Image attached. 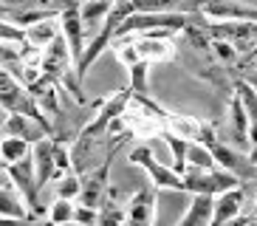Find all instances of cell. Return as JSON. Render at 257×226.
<instances>
[{
	"label": "cell",
	"mask_w": 257,
	"mask_h": 226,
	"mask_svg": "<svg viewBox=\"0 0 257 226\" xmlns=\"http://www.w3.org/2000/svg\"><path fill=\"white\" fill-rule=\"evenodd\" d=\"M76 206H79L76 201H68V198H54L51 209H48V218H51L57 226L68 223V220L76 218Z\"/></svg>",
	"instance_id": "ffe728a7"
},
{
	"label": "cell",
	"mask_w": 257,
	"mask_h": 226,
	"mask_svg": "<svg viewBox=\"0 0 257 226\" xmlns=\"http://www.w3.org/2000/svg\"><path fill=\"white\" fill-rule=\"evenodd\" d=\"M31 150H34V144H31L29 139L3 136V142H0V158H3V164H17V161L29 158Z\"/></svg>",
	"instance_id": "2e32d148"
},
{
	"label": "cell",
	"mask_w": 257,
	"mask_h": 226,
	"mask_svg": "<svg viewBox=\"0 0 257 226\" xmlns=\"http://www.w3.org/2000/svg\"><path fill=\"white\" fill-rule=\"evenodd\" d=\"M243 203H246L243 187L215 195V215H212V226H226V223H232V220H237L243 215V209H246Z\"/></svg>",
	"instance_id": "ba28073f"
},
{
	"label": "cell",
	"mask_w": 257,
	"mask_h": 226,
	"mask_svg": "<svg viewBox=\"0 0 257 226\" xmlns=\"http://www.w3.org/2000/svg\"><path fill=\"white\" fill-rule=\"evenodd\" d=\"M173 34H175V31H170V29L147 31V34H133V37H136V45H139L142 60H147V62H167V60H173L175 54H178V45L170 40Z\"/></svg>",
	"instance_id": "3957f363"
},
{
	"label": "cell",
	"mask_w": 257,
	"mask_h": 226,
	"mask_svg": "<svg viewBox=\"0 0 257 226\" xmlns=\"http://www.w3.org/2000/svg\"><path fill=\"white\" fill-rule=\"evenodd\" d=\"M212 215H215V195L195 192L187 212H184V218L175 226H212Z\"/></svg>",
	"instance_id": "7c38bea8"
},
{
	"label": "cell",
	"mask_w": 257,
	"mask_h": 226,
	"mask_svg": "<svg viewBox=\"0 0 257 226\" xmlns=\"http://www.w3.org/2000/svg\"><path fill=\"white\" fill-rule=\"evenodd\" d=\"M76 60H74V54H71V45L68 40L57 37L54 43H48L46 48H43V71H46V76H51V79H60L68 68H74Z\"/></svg>",
	"instance_id": "5b68a950"
},
{
	"label": "cell",
	"mask_w": 257,
	"mask_h": 226,
	"mask_svg": "<svg viewBox=\"0 0 257 226\" xmlns=\"http://www.w3.org/2000/svg\"><path fill=\"white\" fill-rule=\"evenodd\" d=\"M156 218V187L127 198V226H153Z\"/></svg>",
	"instance_id": "8fae6325"
},
{
	"label": "cell",
	"mask_w": 257,
	"mask_h": 226,
	"mask_svg": "<svg viewBox=\"0 0 257 226\" xmlns=\"http://www.w3.org/2000/svg\"><path fill=\"white\" fill-rule=\"evenodd\" d=\"M147 68H150L147 60H142L133 68H127L130 71V90H133L136 96H147Z\"/></svg>",
	"instance_id": "cb8c5ba5"
},
{
	"label": "cell",
	"mask_w": 257,
	"mask_h": 226,
	"mask_svg": "<svg viewBox=\"0 0 257 226\" xmlns=\"http://www.w3.org/2000/svg\"><path fill=\"white\" fill-rule=\"evenodd\" d=\"M76 223H82V226H96L99 223V209H93V206H76Z\"/></svg>",
	"instance_id": "d4e9b609"
},
{
	"label": "cell",
	"mask_w": 257,
	"mask_h": 226,
	"mask_svg": "<svg viewBox=\"0 0 257 226\" xmlns=\"http://www.w3.org/2000/svg\"><path fill=\"white\" fill-rule=\"evenodd\" d=\"M96 226H127V203H119L116 198H107L99 209Z\"/></svg>",
	"instance_id": "ac0fdd59"
},
{
	"label": "cell",
	"mask_w": 257,
	"mask_h": 226,
	"mask_svg": "<svg viewBox=\"0 0 257 226\" xmlns=\"http://www.w3.org/2000/svg\"><path fill=\"white\" fill-rule=\"evenodd\" d=\"M110 9H113V0H82L79 17H82L85 40H88V43L105 29V20H107V15H110Z\"/></svg>",
	"instance_id": "9c48e42d"
},
{
	"label": "cell",
	"mask_w": 257,
	"mask_h": 226,
	"mask_svg": "<svg viewBox=\"0 0 257 226\" xmlns=\"http://www.w3.org/2000/svg\"><path fill=\"white\" fill-rule=\"evenodd\" d=\"M110 161H113V158H110ZM110 161L93 167L91 173L82 175V195H79L76 203L102 209V203L107 201V189H110V181H107V175H110Z\"/></svg>",
	"instance_id": "277c9868"
},
{
	"label": "cell",
	"mask_w": 257,
	"mask_h": 226,
	"mask_svg": "<svg viewBox=\"0 0 257 226\" xmlns=\"http://www.w3.org/2000/svg\"><path fill=\"white\" fill-rule=\"evenodd\" d=\"M243 187V178L237 173H229L223 167H212V170H201V167H187L184 173V192H204V195H220L229 189Z\"/></svg>",
	"instance_id": "6da1fadb"
},
{
	"label": "cell",
	"mask_w": 257,
	"mask_h": 226,
	"mask_svg": "<svg viewBox=\"0 0 257 226\" xmlns=\"http://www.w3.org/2000/svg\"><path fill=\"white\" fill-rule=\"evenodd\" d=\"M204 15L212 20H237V23H257V6L240 3V0H206Z\"/></svg>",
	"instance_id": "8992f818"
},
{
	"label": "cell",
	"mask_w": 257,
	"mask_h": 226,
	"mask_svg": "<svg viewBox=\"0 0 257 226\" xmlns=\"http://www.w3.org/2000/svg\"><path fill=\"white\" fill-rule=\"evenodd\" d=\"M187 167H201V170H212V167H218L212 147H206L204 142H189V150H187Z\"/></svg>",
	"instance_id": "d6986e66"
},
{
	"label": "cell",
	"mask_w": 257,
	"mask_h": 226,
	"mask_svg": "<svg viewBox=\"0 0 257 226\" xmlns=\"http://www.w3.org/2000/svg\"><path fill=\"white\" fill-rule=\"evenodd\" d=\"M54 136H46L34 144L31 158H34V170H37V184L40 189H46V184H51L57 175V161H54Z\"/></svg>",
	"instance_id": "30bf717a"
},
{
	"label": "cell",
	"mask_w": 257,
	"mask_h": 226,
	"mask_svg": "<svg viewBox=\"0 0 257 226\" xmlns=\"http://www.w3.org/2000/svg\"><path fill=\"white\" fill-rule=\"evenodd\" d=\"M3 136H17V139H29L31 144H37L40 139L48 136V130L37 119L26 116V113H6L3 110Z\"/></svg>",
	"instance_id": "52a82bcc"
},
{
	"label": "cell",
	"mask_w": 257,
	"mask_h": 226,
	"mask_svg": "<svg viewBox=\"0 0 257 226\" xmlns=\"http://www.w3.org/2000/svg\"><path fill=\"white\" fill-rule=\"evenodd\" d=\"M0 226H34L29 218H12V215H3L0 218Z\"/></svg>",
	"instance_id": "484cf974"
},
{
	"label": "cell",
	"mask_w": 257,
	"mask_h": 226,
	"mask_svg": "<svg viewBox=\"0 0 257 226\" xmlns=\"http://www.w3.org/2000/svg\"><path fill=\"white\" fill-rule=\"evenodd\" d=\"M243 226H257V218H249V220H246Z\"/></svg>",
	"instance_id": "83f0119b"
},
{
	"label": "cell",
	"mask_w": 257,
	"mask_h": 226,
	"mask_svg": "<svg viewBox=\"0 0 257 226\" xmlns=\"http://www.w3.org/2000/svg\"><path fill=\"white\" fill-rule=\"evenodd\" d=\"M127 161L130 164L142 167L144 173L150 175L153 187L156 189H173V192H184V175L175 170V167H167V164H159L156 156L150 153V147H133L127 153Z\"/></svg>",
	"instance_id": "7a4b0ae2"
},
{
	"label": "cell",
	"mask_w": 257,
	"mask_h": 226,
	"mask_svg": "<svg viewBox=\"0 0 257 226\" xmlns=\"http://www.w3.org/2000/svg\"><path fill=\"white\" fill-rule=\"evenodd\" d=\"M212 57L220 62V65H229L232 68L234 62L240 60V51L232 40H212Z\"/></svg>",
	"instance_id": "44dd1931"
},
{
	"label": "cell",
	"mask_w": 257,
	"mask_h": 226,
	"mask_svg": "<svg viewBox=\"0 0 257 226\" xmlns=\"http://www.w3.org/2000/svg\"><path fill=\"white\" fill-rule=\"evenodd\" d=\"M51 184H54V195H57V198L79 201V195H82V175L76 173V170H68L62 178L51 181Z\"/></svg>",
	"instance_id": "e0dca14e"
},
{
	"label": "cell",
	"mask_w": 257,
	"mask_h": 226,
	"mask_svg": "<svg viewBox=\"0 0 257 226\" xmlns=\"http://www.w3.org/2000/svg\"><path fill=\"white\" fill-rule=\"evenodd\" d=\"M60 226H82V223H76V220H68V223H60Z\"/></svg>",
	"instance_id": "f1b7e54d"
},
{
	"label": "cell",
	"mask_w": 257,
	"mask_h": 226,
	"mask_svg": "<svg viewBox=\"0 0 257 226\" xmlns=\"http://www.w3.org/2000/svg\"><path fill=\"white\" fill-rule=\"evenodd\" d=\"M167 130L173 136L187 139V142H198L201 130H204V122H198L195 116H187V113H170L167 116Z\"/></svg>",
	"instance_id": "9a60e30c"
},
{
	"label": "cell",
	"mask_w": 257,
	"mask_h": 226,
	"mask_svg": "<svg viewBox=\"0 0 257 226\" xmlns=\"http://www.w3.org/2000/svg\"><path fill=\"white\" fill-rule=\"evenodd\" d=\"M113 51H116V60H119L124 68H133L136 62H142V54H139L136 37H133V40H124V37H121L119 45H116Z\"/></svg>",
	"instance_id": "7402d4cb"
},
{
	"label": "cell",
	"mask_w": 257,
	"mask_h": 226,
	"mask_svg": "<svg viewBox=\"0 0 257 226\" xmlns=\"http://www.w3.org/2000/svg\"><path fill=\"white\" fill-rule=\"evenodd\" d=\"M0 43L6 45H29V37H26V29L17 26L12 20H3L0 23Z\"/></svg>",
	"instance_id": "603a6c76"
},
{
	"label": "cell",
	"mask_w": 257,
	"mask_h": 226,
	"mask_svg": "<svg viewBox=\"0 0 257 226\" xmlns=\"http://www.w3.org/2000/svg\"><path fill=\"white\" fill-rule=\"evenodd\" d=\"M136 12H178V15H192L204 12L206 0H133Z\"/></svg>",
	"instance_id": "4fadbf2b"
},
{
	"label": "cell",
	"mask_w": 257,
	"mask_h": 226,
	"mask_svg": "<svg viewBox=\"0 0 257 226\" xmlns=\"http://www.w3.org/2000/svg\"><path fill=\"white\" fill-rule=\"evenodd\" d=\"M249 218H257V195H254V201H251V212H249Z\"/></svg>",
	"instance_id": "4316f807"
},
{
	"label": "cell",
	"mask_w": 257,
	"mask_h": 226,
	"mask_svg": "<svg viewBox=\"0 0 257 226\" xmlns=\"http://www.w3.org/2000/svg\"><path fill=\"white\" fill-rule=\"evenodd\" d=\"M62 34V26H60V17H48V20H40L34 26H26V37H29L31 45H37V48H46L48 43Z\"/></svg>",
	"instance_id": "5bb4252c"
}]
</instances>
